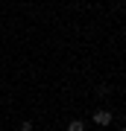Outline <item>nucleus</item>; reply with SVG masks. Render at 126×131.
Here are the masks:
<instances>
[{
    "label": "nucleus",
    "mask_w": 126,
    "mask_h": 131,
    "mask_svg": "<svg viewBox=\"0 0 126 131\" xmlns=\"http://www.w3.org/2000/svg\"><path fill=\"white\" fill-rule=\"evenodd\" d=\"M21 131H32V119H23L21 122Z\"/></svg>",
    "instance_id": "3"
},
{
    "label": "nucleus",
    "mask_w": 126,
    "mask_h": 131,
    "mask_svg": "<svg viewBox=\"0 0 126 131\" xmlns=\"http://www.w3.org/2000/svg\"><path fill=\"white\" fill-rule=\"evenodd\" d=\"M112 119H114V114H112V111H106V108L94 111V122H97V125H108Z\"/></svg>",
    "instance_id": "1"
},
{
    "label": "nucleus",
    "mask_w": 126,
    "mask_h": 131,
    "mask_svg": "<svg viewBox=\"0 0 126 131\" xmlns=\"http://www.w3.org/2000/svg\"><path fill=\"white\" fill-rule=\"evenodd\" d=\"M68 131H85V122L82 119H70L68 122Z\"/></svg>",
    "instance_id": "2"
}]
</instances>
